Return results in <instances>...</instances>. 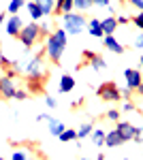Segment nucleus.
Wrapping results in <instances>:
<instances>
[{"mask_svg": "<svg viewBox=\"0 0 143 160\" xmlns=\"http://www.w3.org/2000/svg\"><path fill=\"white\" fill-rule=\"evenodd\" d=\"M66 43H69V34L64 32V28H56L49 32L45 38V53H47L49 62L60 64V58L66 49Z\"/></svg>", "mask_w": 143, "mask_h": 160, "instance_id": "1", "label": "nucleus"}, {"mask_svg": "<svg viewBox=\"0 0 143 160\" xmlns=\"http://www.w3.org/2000/svg\"><path fill=\"white\" fill-rule=\"evenodd\" d=\"M88 22L90 19H85L84 13H77V11L62 15V28H64L66 34H73V37H77L84 30H88Z\"/></svg>", "mask_w": 143, "mask_h": 160, "instance_id": "2", "label": "nucleus"}, {"mask_svg": "<svg viewBox=\"0 0 143 160\" xmlns=\"http://www.w3.org/2000/svg\"><path fill=\"white\" fill-rule=\"evenodd\" d=\"M17 38L22 41L24 49H30V47H34L41 38H47V37H45V32L41 30V26L32 22V24H24V28H22V32H19Z\"/></svg>", "mask_w": 143, "mask_h": 160, "instance_id": "3", "label": "nucleus"}, {"mask_svg": "<svg viewBox=\"0 0 143 160\" xmlns=\"http://www.w3.org/2000/svg\"><path fill=\"white\" fill-rule=\"evenodd\" d=\"M96 94H98V98L105 100V102H118V100L124 98V92H122L113 81H105V83H100L98 90H96Z\"/></svg>", "mask_w": 143, "mask_h": 160, "instance_id": "4", "label": "nucleus"}, {"mask_svg": "<svg viewBox=\"0 0 143 160\" xmlns=\"http://www.w3.org/2000/svg\"><path fill=\"white\" fill-rule=\"evenodd\" d=\"M124 81H126V88L128 90H137L143 81V73L139 68H126L124 71Z\"/></svg>", "mask_w": 143, "mask_h": 160, "instance_id": "5", "label": "nucleus"}, {"mask_svg": "<svg viewBox=\"0 0 143 160\" xmlns=\"http://www.w3.org/2000/svg\"><path fill=\"white\" fill-rule=\"evenodd\" d=\"M7 34L9 37H19V32H22V28H24V19L19 17V15H11L9 19H7Z\"/></svg>", "mask_w": 143, "mask_h": 160, "instance_id": "6", "label": "nucleus"}, {"mask_svg": "<svg viewBox=\"0 0 143 160\" xmlns=\"http://www.w3.org/2000/svg\"><path fill=\"white\" fill-rule=\"evenodd\" d=\"M115 130L122 135L124 141H130V139H135V135H137V126H132L130 122H118L115 124Z\"/></svg>", "mask_w": 143, "mask_h": 160, "instance_id": "7", "label": "nucleus"}, {"mask_svg": "<svg viewBox=\"0 0 143 160\" xmlns=\"http://www.w3.org/2000/svg\"><path fill=\"white\" fill-rule=\"evenodd\" d=\"M15 92H17V83L13 77H2V98H15Z\"/></svg>", "mask_w": 143, "mask_h": 160, "instance_id": "8", "label": "nucleus"}, {"mask_svg": "<svg viewBox=\"0 0 143 160\" xmlns=\"http://www.w3.org/2000/svg\"><path fill=\"white\" fill-rule=\"evenodd\" d=\"M84 56L88 58V62H90V66L94 68V71H105V66H107V62H105V58L103 56H98V53H94V51H84Z\"/></svg>", "mask_w": 143, "mask_h": 160, "instance_id": "9", "label": "nucleus"}, {"mask_svg": "<svg viewBox=\"0 0 143 160\" xmlns=\"http://www.w3.org/2000/svg\"><path fill=\"white\" fill-rule=\"evenodd\" d=\"M43 79H45V75L43 77H26V90H28V94H41L43 92Z\"/></svg>", "mask_w": 143, "mask_h": 160, "instance_id": "10", "label": "nucleus"}, {"mask_svg": "<svg viewBox=\"0 0 143 160\" xmlns=\"http://www.w3.org/2000/svg\"><path fill=\"white\" fill-rule=\"evenodd\" d=\"M103 45H105V49H109L111 53H124V45L120 43L118 38H115V34H109V37L103 38Z\"/></svg>", "mask_w": 143, "mask_h": 160, "instance_id": "11", "label": "nucleus"}, {"mask_svg": "<svg viewBox=\"0 0 143 160\" xmlns=\"http://www.w3.org/2000/svg\"><path fill=\"white\" fill-rule=\"evenodd\" d=\"M88 32H90V37H94V38H105L103 24H100V19H98V17H92V19L88 22Z\"/></svg>", "mask_w": 143, "mask_h": 160, "instance_id": "12", "label": "nucleus"}, {"mask_svg": "<svg viewBox=\"0 0 143 160\" xmlns=\"http://www.w3.org/2000/svg\"><path fill=\"white\" fill-rule=\"evenodd\" d=\"M73 90H75V77L73 75H62L60 77L58 92L60 94H66V92H73Z\"/></svg>", "mask_w": 143, "mask_h": 160, "instance_id": "13", "label": "nucleus"}, {"mask_svg": "<svg viewBox=\"0 0 143 160\" xmlns=\"http://www.w3.org/2000/svg\"><path fill=\"white\" fill-rule=\"evenodd\" d=\"M122 143H126V141L122 139V135H120L115 128L107 132V137H105V145H107V148H120Z\"/></svg>", "mask_w": 143, "mask_h": 160, "instance_id": "14", "label": "nucleus"}, {"mask_svg": "<svg viewBox=\"0 0 143 160\" xmlns=\"http://www.w3.org/2000/svg\"><path fill=\"white\" fill-rule=\"evenodd\" d=\"M26 9H28V15L32 17V22H41V19L45 17V13L41 11V7L36 4L34 0H28V2H26Z\"/></svg>", "mask_w": 143, "mask_h": 160, "instance_id": "15", "label": "nucleus"}, {"mask_svg": "<svg viewBox=\"0 0 143 160\" xmlns=\"http://www.w3.org/2000/svg\"><path fill=\"white\" fill-rule=\"evenodd\" d=\"M9 160H34V154H32L30 148H17V149H13Z\"/></svg>", "mask_w": 143, "mask_h": 160, "instance_id": "16", "label": "nucleus"}, {"mask_svg": "<svg viewBox=\"0 0 143 160\" xmlns=\"http://www.w3.org/2000/svg\"><path fill=\"white\" fill-rule=\"evenodd\" d=\"M73 2L75 0H56V11L54 15H66V13H73Z\"/></svg>", "mask_w": 143, "mask_h": 160, "instance_id": "17", "label": "nucleus"}, {"mask_svg": "<svg viewBox=\"0 0 143 160\" xmlns=\"http://www.w3.org/2000/svg\"><path fill=\"white\" fill-rule=\"evenodd\" d=\"M100 24H103V32H105V37H109V34H113L115 30H118V19L115 17H105V19H100Z\"/></svg>", "mask_w": 143, "mask_h": 160, "instance_id": "18", "label": "nucleus"}, {"mask_svg": "<svg viewBox=\"0 0 143 160\" xmlns=\"http://www.w3.org/2000/svg\"><path fill=\"white\" fill-rule=\"evenodd\" d=\"M90 137H92V145L103 148V145H105V137H107V132H105V130H100V128H94Z\"/></svg>", "mask_w": 143, "mask_h": 160, "instance_id": "19", "label": "nucleus"}, {"mask_svg": "<svg viewBox=\"0 0 143 160\" xmlns=\"http://www.w3.org/2000/svg\"><path fill=\"white\" fill-rule=\"evenodd\" d=\"M66 130V126L60 122V120H56V118H51V122H49V135H54V137H60L62 132Z\"/></svg>", "mask_w": 143, "mask_h": 160, "instance_id": "20", "label": "nucleus"}, {"mask_svg": "<svg viewBox=\"0 0 143 160\" xmlns=\"http://www.w3.org/2000/svg\"><path fill=\"white\" fill-rule=\"evenodd\" d=\"M34 2L41 7V11L45 13V15H51V13L56 11V0H34Z\"/></svg>", "mask_w": 143, "mask_h": 160, "instance_id": "21", "label": "nucleus"}, {"mask_svg": "<svg viewBox=\"0 0 143 160\" xmlns=\"http://www.w3.org/2000/svg\"><path fill=\"white\" fill-rule=\"evenodd\" d=\"M92 7H94L92 0H75V2H73V9L77 13H85V11H90Z\"/></svg>", "mask_w": 143, "mask_h": 160, "instance_id": "22", "label": "nucleus"}, {"mask_svg": "<svg viewBox=\"0 0 143 160\" xmlns=\"http://www.w3.org/2000/svg\"><path fill=\"white\" fill-rule=\"evenodd\" d=\"M92 122H84L79 128H77V139H85V137H90L92 135Z\"/></svg>", "mask_w": 143, "mask_h": 160, "instance_id": "23", "label": "nucleus"}, {"mask_svg": "<svg viewBox=\"0 0 143 160\" xmlns=\"http://www.w3.org/2000/svg\"><path fill=\"white\" fill-rule=\"evenodd\" d=\"M26 2H28V0H11V2H9V7H7V11L11 13V15H17L19 9L26 7Z\"/></svg>", "mask_w": 143, "mask_h": 160, "instance_id": "24", "label": "nucleus"}, {"mask_svg": "<svg viewBox=\"0 0 143 160\" xmlns=\"http://www.w3.org/2000/svg\"><path fill=\"white\" fill-rule=\"evenodd\" d=\"M58 139L62 141V143H69V141H75V139H77V130H75V128H66V130H64V132H62V135H60Z\"/></svg>", "mask_w": 143, "mask_h": 160, "instance_id": "25", "label": "nucleus"}, {"mask_svg": "<svg viewBox=\"0 0 143 160\" xmlns=\"http://www.w3.org/2000/svg\"><path fill=\"white\" fill-rule=\"evenodd\" d=\"M122 111H124V113H132V111H137V107H135V102H132V100H124V105H122Z\"/></svg>", "mask_w": 143, "mask_h": 160, "instance_id": "26", "label": "nucleus"}, {"mask_svg": "<svg viewBox=\"0 0 143 160\" xmlns=\"http://www.w3.org/2000/svg\"><path fill=\"white\" fill-rule=\"evenodd\" d=\"M107 120H109V122H115V124H118L120 122V111L118 109H109L107 111Z\"/></svg>", "mask_w": 143, "mask_h": 160, "instance_id": "27", "label": "nucleus"}, {"mask_svg": "<svg viewBox=\"0 0 143 160\" xmlns=\"http://www.w3.org/2000/svg\"><path fill=\"white\" fill-rule=\"evenodd\" d=\"M132 47H135V49H143V32L132 38Z\"/></svg>", "mask_w": 143, "mask_h": 160, "instance_id": "28", "label": "nucleus"}, {"mask_svg": "<svg viewBox=\"0 0 143 160\" xmlns=\"http://www.w3.org/2000/svg\"><path fill=\"white\" fill-rule=\"evenodd\" d=\"M130 22H132V24H135V26H137V28H139V30L143 32V15H141V13H139V15H135V17H130Z\"/></svg>", "mask_w": 143, "mask_h": 160, "instance_id": "29", "label": "nucleus"}, {"mask_svg": "<svg viewBox=\"0 0 143 160\" xmlns=\"http://www.w3.org/2000/svg\"><path fill=\"white\" fill-rule=\"evenodd\" d=\"M92 2L98 9H111V0H92Z\"/></svg>", "mask_w": 143, "mask_h": 160, "instance_id": "30", "label": "nucleus"}, {"mask_svg": "<svg viewBox=\"0 0 143 160\" xmlns=\"http://www.w3.org/2000/svg\"><path fill=\"white\" fill-rule=\"evenodd\" d=\"M26 98H28V90L17 88V92H15V100H26Z\"/></svg>", "mask_w": 143, "mask_h": 160, "instance_id": "31", "label": "nucleus"}, {"mask_svg": "<svg viewBox=\"0 0 143 160\" xmlns=\"http://www.w3.org/2000/svg\"><path fill=\"white\" fill-rule=\"evenodd\" d=\"M36 122H38V124H41V122L49 124V122H51V115H49V113H38V115H36Z\"/></svg>", "mask_w": 143, "mask_h": 160, "instance_id": "32", "label": "nucleus"}, {"mask_svg": "<svg viewBox=\"0 0 143 160\" xmlns=\"http://www.w3.org/2000/svg\"><path fill=\"white\" fill-rule=\"evenodd\" d=\"M115 19H118V24H120V26H126L128 22H130V17H128V15H118Z\"/></svg>", "mask_w": 143, "mask_h": 160, "instance_id": "33", "label": "nucleus"}, {"mask_svg": "<svg viewBox=\"0 0 143 160\" xmlns=\"http://www.w3.org/2000/svg\"><path fill=\"white\" fill-rule=\"evenodd\" d=\"M128 2H130V4H132V7H135L139 13L143 11V0H128Z\"/></svg>", "mask_w": 143, "mask_h": 160, "instance_id": "34", "label": "nucleus"}, {"mask_svg": "<svg viewBox=\"0 0 143 160\" xmlns=\"http://www.w3.org/2000/svg\"><path fill=\"white\" fill-rule=\"evenodd\" d=\"M135 141L141 143L143 141V126H137V135H135Z\"/></svg>", "mask_w": 143, "mask_h": 160, "instance_id": "35", "label": "nucleus"}, {"mask_svg": "<svg viewBox=\"0 0 143 160\" xmlns=\"http://www.w3.org/2000/svg\"><path fill=\"white\" fill-rule=\"evenodd\" d=\"M45 102H47L49 109H56V98L54 96H45Z\"/></svg>", "mask_w": 143, "mask_h": 160, "instance_id": "36", "label": "nucleus"}, {"mask_svg": "<svg viewBox=\"0 0 143 160\" xmlns=\"http://www.w3.org/2000/svg\"><path fill=\"white\" fill-rule=\"evenodd\" d=\"M0 66H2V68H4V66L9 68V66H11V60H9V58H0Z\"/></svg>", "mask_w": 143, "mask_h": 160, "instance_id": "37", "label": "nucleus"}, {"mask_svg": "<svg viewBox=\"0 0 143 160\" xmlns=\"http://www.w3.org/2000/svg\"><path fill=\"white\" fill-rule=\"evenodd\" d=\"M4 19H7V15H4V13H0V26H4Z\"/></svg>", "mask_w": 143, "mask_h": 160, "instance_id": "38", "label": "nucleus"}, {"mask_svg": "<svg viewBox=\"0 0 143 160\" xmlns=\"http://www.w3.org/2000/svg\"><path fill=\"white\" fill-rule=\"evenodd\" d=\"M137 92H141V96H143V81H141V86L137 88Z\"/></svg>", "mask_w": 143, "mask_h": 160, "instance_id": "39", "label": "nucleus"}, {"mask_svg": "<svg viewBox=\"0 0 143 160\" xmlns=\"http://www.w3.org/2000/svg\"><path fill=\"white\" fill-rule=\"evenodd\" d=\"M96 160H105V154H98V156H96Z\"/></svg>", "mask_w": 143, "mask_h": 160, "instance_id": "40", "label": "nucleus"}, {"mask_svg": "<svg viewBox=\"0 0 143 160\" xmlns=\"http://www.w3.org/2000/svg\"><path fill=\"white\" fill-rule=\"evenodd\" d=\"M0 96H2V77H0Z\"/></svg>", "mask_w": 143, "mask_h": 160, "instance_id": "41", "label": "nucleus"}, {"mask_svg": "<svg viewBox=\"0 0 143 160\" xmlns=\"http://www.w3.org/2000/svg\"><path fill=\"white\" fill-rule=\"evenodd\" d=\"M139 64H141V66H143V53H141V58H139Z\"/></svg>", "mask_w": 143, "mask_h": 160, "instance_id": "42", "label": "nucleus"}, {"mask_svg": "<svg viewBox=\"0 0 143 160\" xmlns=\"http://www.w3.org/2000/svg\"><path fill=\"white\" fill-rule=\"evenodd\" d=\"M0 58H2V43H0Z\"/></svg>", "mask_w": 143, "mask_h": 160, "instance_id": "43", "label": "nucleus"}, {"mask_svg": "<svg viewBox=\"0 0 143 160\" xmlns=\"http://www.w3.org/2000/svg\"><path fill=\"white\" fill-rule=\"evenodd\" d=\"M0 77H2V66H0Z\"/></svg>", "mask_w": 143, "mask_h": 160, "instance_id": "44", "label": "nucleus"}, {"mask_svg": "<svg viewBox=\"0 0 143 160\" xmlns=\"http://www.w3.org/2000/svg\"><path fill=\"white\" fill-rule=\"evenodd\" d=\"M122 160H130V158H122Z\"/></svg>", "mask_w": 143, "mask_h": 160, "instance_id": "45", "label": "nucleus"}, {"mask_svg": "<svg viewBox=\"0 0 143 160\" xmlns=\"http://www.w3.org/2000/svg\"><path fill=\"white\" fill-rule=\"evenodd\" d=\"M79 160H88V158H79Z\"/></svg>", "mask_w": 143, "mask_h": 160, "instance_id": "46", "label": "nucleus"}, {"mask_svg": "<svg viewBox=\"0 0 143 160\" xmlns=\"http://www.w3.org/2000/svg\"><path fill=\"white\" fill-rule=\"evenodd\" d=\"M0 160H4V158H2V156H0Z\"/></svg>", "mask_w": 143, "mask_h": 160, "instance_id": "47", "label": "nucleus"}, {"mask_svg": "<svg viewBox=\"0 0 143 160\" xmlns=\"http://www.w3.org/2000/svg\"><path fill=\"white\" fill-rule=\"evenodd\" d=\"M141 15H143V11H141Z\"/></svg>", "mask_w": 143, "mask_h": 160, "instance_id": "48", "label": "nucleus"}, {"mask_svg": "<svg viewBox=\"0 0 143 160\" xmlns=\"http://www.w3.org/2000/svg\"><path fill=\"white\" fill-rule=\"evenodd\" d=\"M122 2H124V0H122Z\"/></svg>", "mask_w": 143, "mask_h": 160, "instance_id": "49", "label": "nucleus"}]
</instances>
